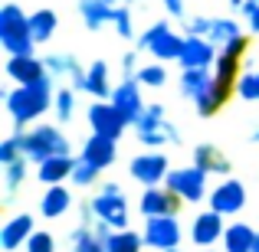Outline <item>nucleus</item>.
Instances as JSON below:
<instances>
[{"mask_svg":"<svg viewBox=\"0 0 259 252\" xmlns=\"http://www.w3.org/2000/svg\"><path fill=\"white\" fill-rule=\"evenodd\" d=\"M92 210H95V220L108 223L112 229H128V200H125V190L118 187L115 180H108L99 193L92 196Z\"/></svg>","mask_w":259,"mask_h":252,"instance_id":"6","label":"nucleus"},{"mask_svg":"<svg viewBox=\"0 0 259 252\" xmlns=\"http://www.w3.org/2000/svg\"><path fill=\"white\" fill-rule=\"evenodd\" d=\"M115 158H118V144H115L112 138H102V134H92V138L82 144V161L89 164H95L99 170L112 167Z\"/></svg>","mask_w":259,"mask_h":252,"instance_id":"20","label":"nucleus"},{"mask_svg":"<svg viewBox=\"0 0 259 252\" xmlns=\"http://www.w3.org/2000/svg\"><path fill=\"white\" fill-rule=\"evenodd\" d=\"M69 207H72V193H69L66 183H59V187H46L43 196H39V216H46V220H59Z\"/></svg>","mask_w":259,"mask_h":252,"instance_id":"24","label":"nucleus"},{"mask_svg":"<svg viewBox=\"0 0 259 252\" xmlns=\"http://www.w3.org/2000/svg\"><path fill=\"white\" fill-rule=\"evenodd\" d=\"M243 17H246V26L249 33H259V0H246V7H243Z\"/></svg>","mask_w":259,"mask_h":252,"instance_id":"41","label":"nucleus"},{"mask_svg":"<svg viewBox=\"0 0 259 252\" xmlns=\"http://www.w3.org/2000/svg\"><path fill=\"white\" fill-rule=\"evenodd\" d=\"M256 229L249 223H230L223 233V252H253L256 246Z\"/></svg>","mask_w":259,"mask_h":252,"instance_id":"27","label":"nucleus"},{"mask_svg":"<svg viewBox=\"0 0 259 252\" xmlns=\"http://www.w3.org/2000/svg\"><path fill=\"white\" fill-rule=\"evenodd\" d=\"M207 177L210 174H203L200 167H174L171 174H167V180H164V187L167 190H174L177 196H181L184 203H200V200H207Z\"/></svg>","mask_w":259,"mask_h":252,"instance_id":"7","label":"nucleus"},{"mask_svg":"<svg viewBox=\"0 0 259 252\" xmlns=\"http://www.w3.org/2000/svg\"><path fill=\"white\" fill-rule=\"evenodd\" d=\"M174 252H184V249H174Z\"/></svg>","mask_w":259,"mask_h":252,"instance_id":"50","label":"nucleus"},{"mask_svg":"<svg viewBox=\"0 0 259 252\" xmlns=\"http://www.w3.org/2000/svg\"><path fill=\"white\" fill-rule=\"evenodd\" d=\"M23 154H26V161H33V164L39 167L50 158L69 154V141H66V134L59 131V128L36 125V128H30V131H23Z\"/></svg>","mask_w":259,"mask_h":252,"instance_id":"4","label":"nucleus"},{"mask_svg":"<svg viewBox=\"0 0 259 252\" xmlns=\"http://www.w3.org/2000/svg\"><path fill=\"white\" fill-rule=\"evenodd\" d=\"M138 69H141V66H138V53H125V56H121V79H135V76H138Z\"/></svg>","mask_w":259,"mask_h":252,"instance_id":"42","label":"nucleus"},{"mask_svg":"<svg viewBox=\"0 0 259 252\" xmlns=\"http://www.w3.org/2000/svg\"><path fill=\"white\" fill-rule=\"evenodd\" d=\"M72 170H76V161L72 154H63V158H50L36 167V177L46 183V187H59V183L72 180Z\"/></svg>","mask_w":259,"mask_h":252,"instance_id":"23","label":"nucleus"},{"mask_svg":"<svg viewBox=\"0 0 259 252\" xmlns=\"http://www.w3.org/2000/svg\"><path fill=\"white\" fill-rule=\"evenodd\" d=\"M145 249V236L135 229H112L105 239V252H141Z\"/></svg>","mask_w":259,"mask_h":252,"instance_id":"30","label":"nucleus"},{"mask_svg":"<svg viewBox=\"0 0 259 252\" xmlns=\"http://www.w3.org/2000/svg\"><path fill=\"white\" fill-rule=\"evenodd\" d=\"M141 236H145V246L158 252L181 249V223H177V216H148Z\"/></svg>","mask_w":259,"mask_h":252,"instance_id":"9","label":"nucleus"},{"mask_svg":"<svg viewBox=\"0 0 259 252\" xmlns=\"http://www.w3.org/2000/svg\"><path fill=\"white\" fill-rule=\"evenodd\" d=\"M217 56H220V49H217L210 39L203 36H184V49H181V69H213L217 66Z\"/></svg>","mask_w":259,"mask_h":252,"instance_id":"13","label":"nucleus"},{"mask_svg":"<svg viewBox=\"0 0 259 252\" xmlns=\"http://www.w3.org/2000/svg\"><path fill=\"white\" fill-rule=\"evenodd\" d=\"M23 180H26V158L17 161V164H7L4 167V190H7V193H4V203L13 200V193L23 187Z\"/></svg>","mask_w":259,"mask_h":252,"instance_id":"32","label":"nucleus"},{"mask_svg":"<svg viewBox=\"0 0 259 252\" xmlns=\"http://www.w3.org/2000/svg\"><path fill=\"white\" fill-rule=\"evenodd\" d=\"M89 125H92V134H102V138L118 141L128 128V118L112 105V102H92L89 108Z\"/></svg>","mask_w":259,"mask_h":252,"instance_id":"11","label":"nucleus"},{"mask_svg":"<svg viewBox=\"0 0 259 252\" xmlns=\"http://www.w3.org/2000/svg\"><path fill=\"white\" fill-rule=\"evenodd\" d=\"M7 76L17 85H36L43 79H50V72H46V63L36 56H10L7 59Z\"/></svg>","mask_w":259,"mask_h":252,"instance_id":"17","label":"nucleus"},{"mask_svg":"<svg viewBox=\"0 0 259 252\" xmlns=\"http://www.w3.org/2000/svg\"><path fill=\"white\" fill-rule=\"evenodd\" d=\"M115 10H118V7H102V4H95V0H79V17H82V23L89 30L108 26L115 20Z\"/></svg>","mask_w":259,"mask_h":252,"instance_id":"28","label":"nucleus"},{"mask_svg":"<svg viewBox=\"0 0 259 252\" xmlns=\"http://www.w3.org/2000/svg\"><path fill=\"white\" fill-rule=\"evenodd\" d=\"M210 79H213L210 69H184L181 72V98L197 102L203 95V88L210 85Z\"/></svg>","mask_w":259,"mask_h":252,"instance_id":"29","label":"nucleus"},{"mask_svg":"<svg viewBox=\"0 0 259 252\" xmlns=\"http://www.w3.org/2000/svg\"><path fill=\"white\" fill-rule=\"evenodd\" d=\"M112 26H115V33H118L121 39H132V36H135V17H132V7H118V10H115Z\"/></svg>","mask_w":259,"mask_h":252,"instance_id":"38","label":"nucleus"},{"mask_svg":"<svg viewBox=\"0 0 259 252\" xmlns=\"http://www.w3.org/2000/svg\"><path fill=\"white\" fill-rule=\"evenodd\" d=\"M23 131H13L10 138L0 141V167L7 164H17V161H23Z\"/></svg>","mask_w":259,"mask_h":252,"instance_id":"34","label":"nucleus"},{"mask_svg":"<svg viewBox=\"0 0 259 252\" xmlns=\"http://www.w3.org/2000/svg\"><path fill=\"white\" fill-rule=\"evenodd\" d=\"M0 46L10 56H33V30H30V17L20 10L17 4H7L0 10Z\"/></svg>","mask_w":259,"mask_h":252,"instance_id":"3","label":"nucleus"},{"mask_svg":"<svg viewBox=\"0 0 259 252\" xmlns=\"http://www.w3.org/2000/svg\"><path fill=\"white\" fill-rule=\"evenodd\" d=\"M85 92L92 95L95 102H112V72H108V63H102V59H95L92 66L85 69Z\"/></svg>","mask_w":259,"mask_h":252,"instance_id":"21","label":"nucleus"},{"mask_svg":"<svg viewBox=\"0 0 259 252\" xmlns=\"http://www.w3.org/2000/svg\"><path fill=\"white\" fill-rule=\"evenodd\" d=\"M246 207V187L236 177H227L220 187L210 190V210L220 216H236L240 210Z\"/></svg>","mask_w":259,"mask_h":252,"instance_id":"12","label":"nucleus"},{"mask_svg":"<svg viewBox=\"0 0 259 252\" xmlns=\"http://www.w3.org/2000/svg\"><path fill=\"white\" fill-rule=\"evenodd\" d=\"M138 85H145V88H161V85H167V69H164V63H148V66H141L138 69Z\"/></svg>","mask_w":259,"mask_h":252,"instance_id":"35","label":"nucleus"},{"mask_svg":"<svg viewBox=\"0 0 259 252\" xmlns=\"http://www.w3.org/2000/svg\"><path fill=\"white\" fill-rule=\"evenodd\" d=\"M138 49L151 53L154 63H171V59H181L184 36L171 30V23H167V20H158V23H151L138 36Z\"/></svg>","mask_w":259,"mask_h":252,"instance_id":"5","label":"nucleus"},{"mask_svg":"<svg viewBox=\"0 0 259 252\" xmlns=\"http://www.w3.org/2000/svg\"><path fill=\"white\" fill-rule=\"evenodd\" d=\"M135 134H138V141L148 151H161V147H167V144H181V134H177V128L167 121V108L161 105V102H154V105L145 108V115L135 121Z\"/></svg>","mask_w":259,"mask_h":252,"instance_id":"2","label":"nucleus"},{"mask_svg":"<svg viewBox=\"0 0 259 252\" xmlns=\"http://www.w3.org/2000/svg\"><path fill=\"white\" fill-rule=\"evenodd\" d=\"M223 233H227V223H223V216L213 213V210L197 213L194 223H190V242H194L197 249H210L213 242H223Z\"/></svg>","mask_w":259,"mask_h":252,"instance_id":"14","label":"nucleus"},{"mask_svg":"<svg viewBox=\"0 0 259 252\" xmlns=\"http://www.w3.org/2000/svg\"><path fill=\"white\" fill-rule=\"evenodd\" d=\"M243 30L236 20L230 17H207V33H203V39H210V43L217 46V49H223L227 43H233V39H240Z\"/></svg>","mask_w":259,"mask_h":252,"instance_id":"26","label":"nucleus"},{"mask_svg":"<svg viewBox=\"0 0 259 252\" xmlns=\"http://www.w3.org/2000/svg\"><path fill=\"white\" fill-rule=\"evenodd\" d=\"M171 170L174 167H171V161H167L164 151H145V154H138V158H132V164H128V174H132L141 187H161Z\"/></svg>","mask_w":259,"mask_h":252,"instance_id":"8","label":"nucleus"},{"mask_svg":"<svg viewBox=\"0 0 259 252\" xmlns=\"http://www.w3.org/2000/svg\"><path fill=\"white\" fill-rule=\"evenodd\" d=\"M181 203L184 200L167 187H145V193H141V200H138V210L145 213V220L148 216H177Z\"/></svg>","mask_w":259,"mask_h":252,"instance_id":"15","label":"nucleus"},{"mask_svg":"<svg viewBox=\"0 0 259 252\" xmlns=\"http://www.w3.org/2000/svg\"><path fill=\"white\" fill-rule=\"evenodd\" d=\"M164 7H167V13L177 20H184V0H164Z\"/></svg>","mask_w":259,"mask_h":252,"instance_id":"43","label":"nucleus"},{"mask_svg":"<svg viewBox=\"0 0 259 252\" xmlns=\"http://www.w3.org/2000/svg\"><path fill=\"white\" fill-rule=\"evenodd\" d=\"M249 141H256V144H259V125L253 128V138H249Z\"/></svg>","mask_w":259,"mask_h":252,"instance_id":"46","label":"nucleus"},{"mask_svg":"<svg viewBox=\"0 0 259 252\" xmlns=\"http://www.w3.org/2000/svg\"><path fill=\"white\" fill-rule=\"evenodd\" d=\"M253 252H259V236H256V246H253Z\"/></svg>","mask_w":259,"mask_h":252,"instance_id":"48","label":"nucleus"},{"mask_svg":"<svg viewBox=\"0 0 259 252\" xmlns=\"http://www.w3.org/2000/svg\"><path fill=\"white\" fill-rule=\"evenodd\" d=\"M243 56H246V36L233 39V43H227L220 49V56H217V66H213V79L220 85L233 88L236 92V82H240V66H243Z\"/></svg>","mask_w":259,"mask_h":252,"instance_id":"10","label":"nucleus"},{"mask_svg":"<svg viewBox=\"0 0 259 252\" xmlns=\"http://www.w3.org/2000/svg\"><path fill=\"white\" fill-rule=\"evenodd\" d=\"M53 112L59 121H69L76 115V88H56L53 95Z\"/></svg>","mask_w":259,"mask_h":252,"instance_id":"36","label":"nucleus"},{"mask_svg":"<svg viewBox=\"0 0 259 252\" xmlns=\"http://www.w3.org/2000/svg\"><path fill=\"white\" fill-rule=\"evenodd\" d=\"M194 167H200L203 174H220V177H227L230 170H233V161H230L217 144H197L194 147Z\"/></svg>","mask_w":259,"mask_h":252,"instance_id":"22","label":"nucleus"},{"mask_svg":"<svg viewBox=\"0 0 259 252\" xmlns=\"http://www.w3.org/2000/svg\"><path fill=\"white\" fill-rule=\"evenodd\" d=\"M200 252H213V249H200Z\"/></svg>","mask_w":259,"mask_h":252,"instance_id":"49","label":"nucleus"},{"mask_svg":"<svg viewBox=\"0 0 259 252\" xmlns=\"http://www.w3.org/2000/svg\"><path fill=\"white\" fill-rule=\"evenodd\" d=\"M132 4H145V0H128V7H132Z\"/></svg>","mask_w":259,"mask_h":252,"instance_id":"47","label":"nucleus"},{"mask_svg":"<svg viewBox=\"0 0 259 252\" xmlns=\"http://www.w3.org/2000/svg\"><path fill=\"white\" fill-rule=\"evenodd\" d=\"M230 95H233V88H227V85L217 82V79H210V85L203 88V95L194 102V105H197V115H200V118H213V115L230 102Z\"/></svg>","mask_w":259,"mask_h":252,"instance_id":"25","label":"nucleus"},{"mask_svg":"<svg viewBox=\"0 0 259 252\" xmlns=\"http://www.w3.org/2000/svg\"><path fill=\"white\" fill-rule=\"evenodd\" d=\"M26 252H56V239H53V233L36 229V233L30 236V242H26Z\"/></svg>","mask_w":259,"mask_h":252,"instance_id":"40","label":"nucleus"},{"mask_svg":"<svg viewBox=\"0 0 259 252\" xmlns=\"http://www.w3.org/2000/svg\"><path fill=\"white\" fill-rule=\"evenodd\" d=\"M236 95L246 102H259V72H243L236 82Z\"/></svg>","mask_w":259,"mask_h":252,"instance_id":"39","label":"nucleus"},{"mask_svg":"<svg viewBox=\"0 0 259 252\" xmlns=\"http://www.w3.org/2000/svg\"><path fill=\"white\" fill-rule=\"evenodd\" d=\"M112 105L128 118V125H135V121L145 115V108H148L145 98H141L138 79H121V85H115V92H112Z\"/></svg>","mask_w":259,"mask_h":252,"instance_id":"16","label":"nucleus"},{"mask_svg":"<svg viewBox=\"0 0 259 252\" xmlns=\"http://www.w3.org/2000/svg\"><path fill=\"white\" fill-rule=\"evenodd\" d=\"M99 174H102V170L95 167V164H89V161L79 158L76 161V170H72V183H76V187H92V183L99 180Z\"/></svg>","mask_w":259,"mask_h":252,"instance_id":"37","label":"nucleus"},{"mask_svg":"<svg viewBox=\"0 0 259 252\" xmlns=\"http://www.w3.org/2000/svg\"><path fill=\"white\" fill-rule=\"evenodd\" d=\"M43 63H46V72H50L53 82H59V79H69L72 88L85 92V69L79 66V59L66 56V53H53V56H46Z\"/></svg>","mask_w":259,"mask_h":252,"instance_id":"19","label":"nucleus"},{"mask_svg":"<svg viewBox=\"0 0 259 252\" xmlns=\"http://www.w3.org/2000/svg\"><path fill=\"white\" fill-rule=\"evenodd\" d=\"M230 7H233V10H243V7H246V0H230Z\"/></svg>","mask_w":259,"mask_h":252,"instance_id":"44","label":"nucleus"},{"mask_svg":"<svg viewBox=\"0 0 259 252\" xmlns=\"http://www.w3.org/2000/svg\"><path fill=\"white\" fill-rule=\"evenodd\" d=\"M33 233H36V223H33L30 213L10 216V220L4 223V229H0V249H4V252H13V249L26 246Z\"/></svg>","mask_w":259,"mask_h":252,"instance_id":"18","label":"nucleus"},{"mask_svg":"<svg viewBox=\"0 0 259 252\" xmlns=\"http://www.w3.org/2000/svg\"><path fill=\"white\" fill-rule=\"evenodd\" d=\"M53 79H43L36 85H17L10 92H4V102H7V112H10L17 131H23L30 121H36L43 112H50L53 105Z\"/></svg>","mask_w":259,"mask_h":252,"instance_id":"1","label":"nucleus"},{"mask_svg":"<svg viewBox=\"0 0 259 252\" xmlns=\"http://www.w3.org/2000/svg\"><path fill=\"white\" fill-rule=\"evenodd\" d=\"M72 252H105V242L92 233V226H82L72 229Z\"/></svg>","mask_w":259,"mask_h":252,"instance_id":"33","label":"nucleus"},{"mask_svg":"<svg viewBox=\"0 0 259 252\" xmlns=\"http://www.w3.org/2000/svg\"><path fill=\"white\" fill-rule=\"evenodd\" d=\"M95 4H102V7H118V0H95Z\"/></svg>","mask_w":259,"mask_h":252,"instance_id":"45","label":"nucleus"},{"mask_svg":"<svg viewBox=\"0 0 259 252\" xmlns=\"http://www.w3.org/2000/svg\"><path fill=\"white\" fill-rule=\"evenodd\" d=\"M56 26H59V17L50 10V7H43V10H33V13H30V30H33V39H36V43H46V39H53Z\"/></svg>","mask_w":259,"mask_h":252,"instance_id":"31","label":"nucleus"}]
</instances>
